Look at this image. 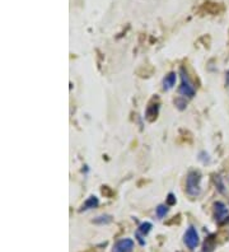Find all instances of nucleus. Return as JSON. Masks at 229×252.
<instances>
[{
	"mask_svg": "<svg viewBox=\"0 0 229 252\" xmlns=\"http://www.w3.org/2000/svg\"><path fill=\"white\" fill-rule=\"evenodd\" d=\"M152 227L153 226H152V223H149V222L141 223L140 226H139V228H137L136 234H139V236H147L148 233L152 231Z\"/></svg>",
	"mask_w": 229,
	"mask_h": 252,
	"instance_id": "obj_9",
	"label": "nucleus"
},
{
	"mask_svg": "<svg viewBox=\"0 0 229 252\" xmlns=\"http://www.w3.org/2000/svg\"><path fill=\"white\" fill-rule=\"evenodd\" d=\"M181 77H182V83H181L180 88H178V92L180 95L183 96V97H189V98H192L196 91L193 88L192 83L190 82V79L187 77V74L185 73L183 69H181Z\"/></svg>",
	"mask_w": 229,
	"mask_h": 252,
	"instance_id": "obj_2",
	"label": "nucleus"
},
{
	"mask_svg": "<svg viewBox=\"0 0 229 252\" xmlns=\"http://www.w3.org/2000/svg\"><path fill=\"white\" fill-rule=\"evenodd\" d=\"M111 220V215H101L98 216V218H95V219L93 220V223H95V224H108Z\"/></svg>",
	"mask_w": 229,
	"mask_h": 252,
	"instance_id": "obj_11",
	"label": "nucleus"
},
{
	"mask_svg": "<svg viewBox=\"0 0 229 252\" xmlns=\"http://www.w3.org/2000/svg\"><path fill=\"white\" fill-rule=\"evenodd\" d=\"M167 203L168 205H174V204H176V197H174L173 194H170V195H168Z\"/></svg>",
	"mask_w": 229,
	"mask_h": 252,
	"instance_id": "obj_13",
	"label": "nucleus"
},
{
	"mask_svg": "<svg viewBox=\"0 0 229 252\" xmlns=\"http://www.w3.org/2000/svg\"><path fill=\"white\" fill-rule=\"evenodd\" d=\"M155 213H157V216L159 218V219L164 218V216L167 215V213H168V205H164V204H162V205H158L157 209H155Z\"/></svg>",
	"mask_w": 229,
	"mask_h": 252,
	"instance_id": "obj_10",
	"label": "nucleus"
},
{
	"mask_svg": "<svg viewBox=\"0 0 229 252\" xmlns=\"http://www.w3.org/2000/svg\"><path fill=\"white\" fill-rule=\"evenodd\" d=\"M174 103H176V106L178 108H180V110H183V108H186V106H187L186 101H183V99H181V98L176 99V102H174Z\"/></svg>",
	"mask_w": 229,
	"mask_h": 252,
	"instance_id": "obj_12",
	"label": "nucleus"
},
{
	"mask_svg": "<svg viewBox=\"0 0 229 252\" xmlns=\"http://www.w3.org/2000/svg\"><path fill=\"white\" fill-rule=\"evenodd\" d=\"M134 246L135 243L131 238H122L114 243L112 252H133Z\"/></svg>",
	"mask_w": 229,
	"mask_h": 252,
	"instance_id": "obj_4",
	"label": "nucleus"
},
{
	"mask_svg": "<svg viewBox=\"0 0 229 252\" xmlns=\"http://www.w3.org/2000/svg\"><path fill=\"white\" fill-rule=\"evenodd\" d=\"M176 80H177V76L176 73H170L167 76L164 77L163 79V88L164 91H170L174 87L176 84Z\"/></svg>",
	"mask_w": 229,
	"mask_h": 252,
	"instance_id": "obj_7",
	"label": "nucleus"
},
{
	"mask_svg": "<svg viewBox=\"0 0 229 252\" xmlns=\"http://www.w3.org/2000/svg\"><path fill=\"white\" fill-rule=\"evenodd\" d=\"M158 112H159V103H151L148 106L147 112H145V117L148 121H154L158 117Z\"/></svg>",
	"mask_w": 229,
	"mask_h": 252,
	"instance_id": "obj_6",
	"label": "nucleus"
},
{
	"mask_svg": "<svg viewBox=\"0 0 229 252\" xmlns=\"http://www.w3.org/2000/svg\"><path fill=\"white\" fill-rule=\"evenodd\" d=\"M183 242L187 246V249L190 250H195L199 246L200 237L195 227H190V228L187 229L185 236H183Z\"/></svg>",
	"mask_w": 229,
	"mask_h": 252,
	"instance_id": "obj_3",
	"label": "nucleus"
},
{
	"mask_svg": "<svg viewBox=\"0 0 229 252\" xmlns=\"http://www.w3.org/2000/svg\"><path fill=\"white\" fill-rule=\"evenodd\" d=\"M98 204H99L98 197H97V196H89L88 199L84 201V204L82 205V208H80V212H85V210L97 208V206H98Z\"/></svg>",
	"mask_w": 229,
	"mask_h": 252,
	"instance_id": "obj_8",
	"label": "nucleus"
},
{
	"mask_svg": "<svg viewBox=\"0 0 229 252\" xmlns=\"http://www.w3.org/2000/svg\"><path fill=\"white\" fill-rule=\"evenodd\" d=\"M227 84L229 85V72L227 73Z\"/></svg>",
	"mask_w": 229,
	"mask_h": 252,
	"instance_id": "obj_14",
	"label": "nucleus"
},
{
	"mask_svg": "<svg viewBox=\"0 0 229 252\" xmlns=\"http://www.w3.org/2000/svg\"><path fill=\"white\" fill-rule=\"evenodd\" d=\"M214 215H215L216 222L223 223L224 220H227V218L229 216V212L227 209V206L223 203H220V201H216L214 204Z\"/></svg>",
	"mask_w": 229,
	"mask_h": 252,
	"instance_id": "obj_5",
	"label": "nucleus"
},
{
	"mask_svg": "<svg viewBox=\"0 0 229 252\" xmlns=\"http://www.w3.org/2000/svg\"><path fill=\"white\" fill-rule=\"evenodd\" d=\"M200 182H201V174H200L199 171H191L190 174H187L186 193L190 196H199L200 191H201Z\"/></svg>",
	"mask_w": 229,
	"mask_h": 252,
	"instance_id": "obj_1",
	"label": "nucleus"
}]
</instances>
